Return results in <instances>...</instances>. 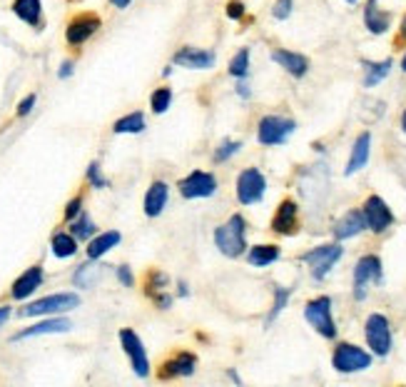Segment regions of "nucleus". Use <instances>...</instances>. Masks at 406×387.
Listing matches in <instances>:
<instances>
[{
    "label": "nucleus",
    "instance_id": "obj_1",
    "mask_svg": "<svg viewBox=\"0 0 406 387\" xmlns=\"http://www.w3.org/2000/svg\"><path fill=\"white\" fill-rule=\"evenodd\" d=\"M215 245L227 258H242L247 252V223L242 215L227 217L215 230Z\"/></svg>",
    "mask_w": 406,
    "mask_h": 387
},
{
    "label": "nucleus",
    "instance_id": "obj_2",
    "mask_svg": "<svg viewBox=\"0 0 406 387\" xmlns=\"http://www.w3.org/2000/svg\"><path fill=\"white\" fill-rule=\"evenodd\" d=\"M372 352H366L364 347L352 345V342H339L331 355V365L342 375H352V372H364L372 367Z\"/></svg>",
    "mask_w": 406,
    "mask_h": 387
},
{
    "label": "nucleus",
    "instance_id": "obj_3",
    "mask_svg": "<svg viewBox=\"0 0 406 387\" xmlns=\"http://www.w3.org/2000/svg\"><path fill=\"white\" fill-rule=\"evenodd\" d=\"M296 123L292 117L285 115H264L257 125V140L264 147L285 145L292 136H294Z\"/></svg>",
    "mask_w": 406,
    "mask_h": 387
},
{
    "label": "nucleus",
    "instance_id": "obj_4",
    "mask_svg": "<svg viewBox=\"0 0 406 387\" xmlns=\"http://www.w3.org/2000/svg\"><path fill=\"white\" fill-rule=\"evenodd\" d=\"M342 255H344V247L339 242H326V245H319L314 247V250L304 252L302 263L309 268L314 280H324L334 270V265L342 260Z\"/></svg>",
    "mask_w": 406,
    "mask_h": 387
},
{
    "label": "nucleus",
    "instance_id": "obj_5",
    "mask_svg": "<svg viewBox=\"0 0 406 387\" xmlns=\"http://www.w3.org/2000/svg\"><path fill=\"white\" fill-rule=\"evenodd\" d=\"M364 337L366 345L372 347V355L377 358H386L394 345V337H391V325L386 320V315L382 312H372L364 323Z\"/></svg>",
    "mask_w": 406,
    "mask_h": 387
},
{
    "label": "nucleus",
    "instance_id": "obj_6",
    "mask_svg": "<svg viewBox=\"0 0 406 387\" xmlns=\"http://www.w3.org/2000/svg\"><path fill=\"white\" fill-rule=\"evenodd\" d=\"M304 320H307L322 337H326V340H334V337H337V323H334V315H331V298H326V295L309 300L307 305H304Z\"/></svg>",
    "mask_w": 406,
    "mask_h": 387
},
{
    "label": "nucleus",
    "instance_id": "obj_7",
    "mask_svg": "<svg viewBox=\"0 0 406 387\" xmlns=\"http://www.w3.org/2000/svg\"><path fill=\"white\" fill-rule=\"evenodd\" d=\"M384 282V268H382V258L379 255H364L359 258V263L354 265V300H366V293L372 285H382Z\"/></svg>",
    "mask_w": 406,
    "mask_h": 387
},
{
    "label": "nucleus",
    "instance_id": "obj_8",
    "mask_svg": "<svg viewBox=\"0 0 406 387\" xmlns=\"http://www.w3.org/2000/svg\"><path fill=\"white\" fill-rule=\"evenodd\" d=\"M80 305V295L77 293H55L30 302L23 307L25 317H40V315H60V312H70Z\"/></svg>",
    "mask_w": 406,
    "mask_h": 387
},
{
    "label": "nucleus",
    "instance_id": "obj_9",
    "mask_svg": "<svg viewBox=\"0 0 406 387\" xmlns=\"http://www.w3.org/2000/svg\"><path fill=\"white\" fill-rule=\"evenodd\" d=\"M267 193V177L262 175L260 168H247L237 177V200L242 205H257Z\"/></svg>",
    "mask_w": 406,
    "mask_h": 387
},
{
    "label": "nucleus",
    "instance_id": "obj_10",
    "mask_svg": "<svg viewBox=\"0 0 406 387\" xmlns=\"http://www.w3.org/2000/svg\"><path fill=\"white\" fill-rule=\"evenodd\" d=\"M120 345H122V350H125V355H128L130 365H133L135 375L137 377L150 375V358H147L145 345H142V340H140V335L135 333V330H130V328L120 330Z\"/></svg>",
    "mask_w": 406,
    "mask_h": 387
},
{
    "label": "nucleus",
    "instance_id": "obj_11",
    "mask_svg": "<svg viewBox=\"0 0 406 387\" xmlns=\"http://www.w3.org/2000/svg\"><path fill=\"white\" fill-rule=\"evenodd\" d=\"M361 212H364V220H366V230H372V233L382 235L394 225V212L391 207L384 203V198L379 195H369L364 200V205H361Z\"/></svg>",
    "mask_w": 406,
    "mask_h": 387
},
{
    "label": "nucleus",
    "instance_id": "obj_12",
    "mask_svg": "<svg viewBox=\"0 0 406 387\" xmlns=\"http://www.w3.org/2000/svg\"><path fill=\"white\" fill-rule=\"evenodd\" d=\"M180 195L187 200H202V198H212L217 193V177L212 173L204 170H192L187 177L180 180Z\"/></svg>",
    "mask_w": 406,
    "mask_h": 387
},
{
    "label": "nucleus",
    "instance_id": "obj_13",
    "mask_svg": "<svg viewBox=\"0 0 406 387\" xmlns=\"http://www.w3.org/2000/svg\"><path fill=\"white\" fill-rule=\"evenodd\" d=\"M172 63L177 68H187V71H209V68H215L217 55L212 50H204V48L185 45L174 53Z\"/></svg>",
    "mask_w": 406,
    "mask_h": 387
},
{
    "label": "nucleus",
    "instance_id": "obj_14",
    "mask_svg": "<svg viewBox=\"0 0 406 387\" xmlns=\"http://www.w3.org/2000/svg\"><path fill=\"white\" fill-rule=\"evenodd\" d=\"M98 30H100L98 15H95V13H80V15H75V18L68 23V28H65V41H68L70 45H82V43L90 41Z\"/></svg>",
    "mask_w": 406,
    "mask_h": 387
},
{
    "label": "nucleus",
    "instance_id": "obj_15",
    "mask_svg": "<svg viewBox=\"0 0 406 387\" xmlns=\"http://www.w3.org/2000/svg\"><path fill=\"white\" fill-rule=\"evenodd\" d=\"M272 230L277 235H285V238L299 233V205L292 198H285L279 203L277 212L272 217Z\"/></svg>",
    "mask_w": 406,
    "mask_h": 387
},
{
    "label": "nucleus",
    "instance_id": "obj_16",
    "mask_svg": "<svg viewBox=\"0 0 406 387\" xmlns=\"http://www.w3.org/2000/svg\"><path fill=\"white\" fill-rule=\"evenodd\" d=\"M195 370H197V358H195V352H177L174 358L165 360L163 365H160V372H157V377L160 380H174V377H190L195 375Z\"/></svg>",
    "mask_w": 406,
    "mask_h": 387
},
{
    "label": "nucleus",
    "instance_id": "obj_17",
    "mask_svg": "<svg viewBox=\"0 0 406 387\" xmlns=\"http://www.w3.org/2000/svg\"><path fill=\"white\" fill-rule=\"evenodd\" d=\"M364 230H366L364 212L361 210H347L342 217H339L337 223H334L331 233H334V238L342 242V240H352V238H356V235L364 233Z\"/></svg>",
    "mask_w": 406,
    "mask_h": 387
},
{
    "label": "nucleus",
    "instance_id": "obj_18",
    "mask_svg": "<svg viewBox=\"0 0 406 387\" xmlns=\"http://www.w3.org/2000/svg\"><path fill=\"white\" fill-rule=\"evenodd\" d=\"M73 330V323L68 317H47L43 323L33 325V328H25L13 337V342L28 340V337H40V335H58V333H70Z\"/></svg>",
    "mask_w": 406,
    "mask_h": 387
},
{
    "label": "nucleus",
    "instance_id": "obj_19",
    "mask_svg": "<svg viewBox=\"0 0 406 387\" xmlns=\"http://www.w3.org/2000/svg\"><path fill=\"white\" fill-rule=\"evenodd\" d=\"M369 155H372V133H361L352 145V155L347 160L344 175H354V173L364 170L366 163H369Z\"/></svg>",
    "mask_w": 406,
    "mask_h": 387
},
{
    "label": "nucleus",
    "instance_id": "obj_20",
    "mask_svg": "<svg viewBox=\"0 0 406 387\" xmlns=\"http://www.w3.org/2000/svg\"><path fill=\"white\" fill-rule=\"evenodd\" d=\"M43 268L40 265H33V268H28V270L23 272V275L17 277L15 282H13V288H10V295L13 300H25L30 298V295L35 293V290L43 285Z\"/></svg>",
    "mask_w": 406,
    "mask_h": 387
},
{
    "label": "nucleus",
    "instance_id": "obj_21",
    "mask_svg": "<svg viewBox=\"0 0 406 387\" xmlns=\"http://www.w3.org/2000/svg\"><path fill=\"white\" fill-rule=\"evenodd\" d=\"M167 285H170V277L160 270H152L147 275V282H145V293L155 300V305L160 310H167L172 305V295H167Z\"/></svg>",
    "mask_w": 406,
    "mask_h": 387
},
{
    "label": "nucleus",
    "instance_id": "obj_22",
    "mask_svg": "<svg viewBox=\"0 0 406 387\" xmlns=\"http://www.w3.org/2000/svg\"><path fill=\"white\" fill-rule=\"evenodd\" d=\"M167 200H170V185L165 180H155L145 193V215L147 217L163 215V210L167 207Z\"/></svg>",
    "mask_w": 406,
    "mask_h": 387
},
{
    "label": "nucleus",
    "instance_id": "obj_23",
    "mask_svg": "<svg viewBox=\"0 0 406 387\" xmlns=\"http://www.w3.org/2000/svg\"><path fill=\"white\" fill-rule=\"evenodd\" d=\"M272 60L294 78H304L309 73V60L302 53H292V50L279 48V50H272Z\"/></svg>",
    "mask_w": 406,
    "mask_h": 387
},
{
    "label": "nucleus",
    "instance_id": "obj_24",
    "mask_svg": "<svg viewBox=\"0 0 406 387\" xmlns=\"http://www.w3.org/2000/svg\"><path fill=\"white\" fill-rule=\"evenodd\" d=\"M391 25V15L384 13L379 8V0H369L364 8V28L372 33V36H384Z\"/></svg>",
    "mask_w": 406,
    "mask_h": 387
},
{
    "label": "nucleus",
    "instance_id": "obj_25",
    "mask_svg": "<svg viewBox=\"0 0 406 387\" xmlns=\"http://www.w3.org/2000/svg\"><path fill=\"white\" fill-rule=\"evenodd\" d=\"M120 240H122V235L117 233V230H107V233L95 235V238H90V240H87V258H90V260H100L103 255H107L112 247L120 245Z\"/></svg>",
    "mask_w": 406,
    "mask_h": 387
},
{
    "label": "nucleus",
    "instance_id": "obj_26",
    "mask_svg": "<svg viewBox=\"0 0 406 387\" xmlns=\"http://www.w3.org/2000/svg\"><path fill=\"white\" fill-rule=\"evenodd\" d=\"M13 13H15L23 23L38 28L43 20V3L40 0H13Z\"/></svg>",
    "mask_w": 406,
    "mask_h": 387
},
{
    "label": "nucleus",
    "instance_id": "obj_27",
    "mask_svg": "<svg viewBox=\"0 0 406 387\" xmlns=\"http://www.w3.org/2000/svg\"><path fill=\"white\" fill-rule=\"evenodd\" d=\"M50 250L58 260H68L77 252V238L73 233H55L50 240Z\"/></svg>",
    "mask_w": 406,
    "mask_h": 387
},
{
    "label": "nucleus",
    "instance_id": "obj_28",
    "mask_svg": "<svg viewBox=\"0 0 406 387\" xmlns=\"http://www.w3.org/2000/svg\"><path fill=\"white\" fill-rule=\"evenodd\" d=\"M361 65H364V88H374V85H379V82L391 73L394 60L386 58V60H382V63H369V60H364Z\"/></svg>",
    "mask_w": 406,
    "mask_h": 387
},
{
    "label": "nucleus",
    "instance_id": "obj_29",
    "mask_svg": "<svg viewBox=\"0 0 406 387\" xmlns=\"http://www.w3.org/2000/svg\"><path fill=\"white\" fill-rule=\"evenodd\" d=\"M142 130H145V115L140 110L122 115L120 120L112 125V133H115V136H137Z\"/></svg>",
    "mask_w": 406,
    "mask_h": 387
},
{
    "label": "nucleus",
    "instance_id": "obj_30",
    "mask_svg": "<svg viewBox=\"0 0 406 387\" xmlns=\"http://www.w3.org/2000/svg\"><path fill=\"white\" fill-rule=\"evenodd\" d=\"M279 255H282L279 245H255L247 252V260H250L252 268H267V265L277 263Z\"/></svg>",
    "mask_w": 406,
    "mask_h": 387
},
{
    "label": "nucleus",
    "instance_id": "obj_31",
    "mask_svg": "<svg viewBox=\"0 0 406 387\" xmlns=\"http://www.w3.org/2000/svg\"><path fill=\"white\" fill-rule=\"evenodd\" d=\"M98 280H100V265H95V260L93 263L80 265L75 270V275H73V285L75 288H93Z\"/></svg>",
    "mask_w": 406,
    "mask_h": 387
},
{
    "label": "nucleus",
    "instance_id": "obj_32",
    "mask_svg": "<svg viewBox=\"0 0 406 387\" xmlns=\"http://www.w3.org/2000/svg\"><path fill=\"white\" fill-rule=\"evenodd\" d=\"M70 233L75 235L77 240H90L95 238V223L87 212H80L75 220H70Z\"/></svg>",
    "mask_w": 406,
    "mask_h": 387
},
{
    "label": "nucleus",
    "instance_id": "obj_33",
    "mask_svg": "<svg viewBox=\"0 0 406 387\" xmlns=\"http://www.w3.org/2000/svg\"><path fill=\"white\" fill-rule=\"evenodd\" d=\"M230 75L242 80L250 75V48H242L232 60H230Z\"/></svg>",
    "mask_w": 406,
    "mask_h": 387
},
{
    "label": "nucleus",
    "instance_id": "obj_34",
    "mask_svg": "<svg viewBox=\"0 0 406 387\" xmlns=\"http://www.w3.org/2000/svg\"><path fill=\"white\" fill-rule=\"evenodd\" d=\"M290 298H292V290L290 288H282V285H277V288H274V302H272V310H269L267 320H264V325H272L274 320H277L279 312L285 310L287 302H290Z\"/></svg>",
    "mask_w": 406,
    "mask_h": 387
},
{
    "label": "nucleus",
    "instance_id": "obj_35",
    "mask_svg": "<svg viewBox=\"0 0 406 387\" xmlns=\"http://www.w3.org/2000/svg\"><path fill=\"white\" fill-rule=\"evenodd\" d=\"M170 105H172V90L170 88H157L155 93L150 95V108H152V112H157V115L167 112Z\"/></svg>",
    "mask_w": 406,
    "mask_h": 387
},
{
    "label": "nucleus",
    "instance_id": "obj_36",
    "mask_svg": "<svg viewBox=\"0 0 406 387\" xmlns=\"http://www.w3.org/2000/svg\"><path fill=\"white\" fill-rule=\"evenodd\" d=\"M87 182H90L93 188H98V190H103V188H107V185H110V180L103 175V168H100L98 160H93V163L87 165Z\"/></svg>",
    "mask_w": 406,
    "mask_h": 387
},
{
    "label": "nucleus",
    "instance_id": "obj_37",
    "mask_svg": "<svg viewBox=\"0 0 406 387\" xmlns=\"http://www.w3.org/2000/svg\"><path fill=\"white\" fill-rule=\"evenodd\" d=\"M239 147H242L239 140H222V145L215 150V163H227L232 155L239 153Z\"/></svg>",
    "mask_w": 406,
    "mask_h": 387
},
{
    "label": "nucleus",
    "instance_id": "obj_38",
    "mask_svg": "<svg viewBox=\"0 0 406 387\" xmlns=\"http://www.w3.org/2000/svg\"><path fill=\"white\" fill-rule=\"evenodd\" d=\"M292 8H294V0H274L272 15L277 20H287L292 15Z\"/></svg>",
    "mask_w": 406,
    "mask_h": 387
},
{
    "label": "nucleus",
    "instance_id": "obj_39",
    "mask_svg": "<svg viewBox=\"0 0 406 387\" xmlns=\"http://www.w3.org/2000/svg\"><path fill=\"white\" fill-rule=\"evenodd\" d=\"M80 212H82V198H80V195H75V198H73L68 205H65V220L70 223V220H75Z\"/></svg>",
    "mask_w": 406,
    "mask_h": 387
},
{
    "label": "nucleus",
    "instance_id": "obj_40",
    "mask_svg": "<svg viewBox=\"0 0 406 387\" xmlns=\"http://www.w3.org/2000/svg\"><path fill=\"white\" fill-rule=\"evenodd\" d=\"M227 18H232V20H242L244 18V3L242 0H230V3H227Z\"/></svg>",
    "mask_w": 406,
    "mask_h": 387
},
{
    "label": "nucleus",
    "instance_id": "obj_41",
    "mask_svg": "<svg viewBox=\"0 0 406 387\" xmlns=\"http://www.w3.org/2000/svg\"><path fill=\"white\" fill-rule=\"evenodd\" d=\"M117 280H120L125 288H133V285H135L133 270H130L128 265H120V268H117Z\"/></svg>",
    "mask_w": 406,
    "mask_h": 387
},
{
    "label": "nucleus",
    "instance_id": "obj_42",
    "mask_svg": "<svg viewBox=\"0 0 406 387\" xmlns=\"http://www.w3.org/2000/svg\"><path fill=\"white\" fill-rule=\"evenodd\" d=\"M33 108H35V95L30 93L28 98H23V100H20V105H17V115H20V117H23V115H28V112L33 110Z\"/></svg>",
    "mask_w": 406,
    "mask_h": 387
},
{
    "label": "nucleus",
    "instance_id": "obj_43",
    "mask_svg": "<svg viewBox=\"0 0 406 387\" xmlns=\"http://www.w3.org/2000/svg\"><path fill=\"white\" fill-rule=\"evenodd\" d=\"M237 95H239V98H250V95H252L250 82H247V78H242V80L237 82Z\"/></svg>",
    "mask_w": 406,
    "mask_h": 387
},
{
    "label": "nucleus",
    "instance_id": "obj_44",
    "mask_svg": "<svg viewBox=\"0 0 406 387\" xmlns=\"http://www.w3.org/2000/svg\"><path fill=\"white\" fill-rule=\"evenodd\" d=\"M73 68H75V65L70 63V60H65V63H63V65H60V71H58V78H63V80H65V78H70V75H73Z\"/></svg>",
    "mask_w": 406,
    "mask_h": 387
},
{
    "label": "nucleus",
    "instance_id": "obj_45",
    "mask_svg": "<svg viewBox=\"0 0 406 387\" xmlns=\"http://www.w3.org/2000/svg\"><path fill=\"white\" fill-rule=\"evenodd\" d=\"M8 320H10V307H8V305H0V328H3V325H6Z\"/></svg>",
    "mask_w": 406,
    "mask_h": 387
},
{
    "label": "nucleus",
    "instance_id": "obj_46",
    "mask_svg": "<svg viewBox=\"0 0 406 387\" xmlns=\"http://www.w3.org/2000/svg\"><path fill=\"white\" fill-rule=\"evenodd\" d=\"M110 3H112L115 8H120V10H125V8H128L130 3H133V0H110Z\"/></svg>",
    "mask_w": 406,
    "mask_h": 387
},
{
    "label": "nucleus",
    "instance_id": "obj_47",
    "mask_svg": "<svg viewBox=\"0 0 406 387\" xmlns=\"http://www.w3.org/2000/svg\"><path fill=\"white\" fill-rule=\"evenodd\" d=\"M187 293H190V290H187V285H185V282H180V295H182V298H187Z\"/></svg>",
    "mask_w": 406,
    "mask_h": 387
},
{
    "label": "nucleus",
    "instance_id": "obj_48",
    "mask_svg": "<svg viewBox=\"0 0 406 387\" xmlns=\"http://www.w3.org/2000/svg\"><path fill=\"white\" fill-rule=\"evenodd\" d=\"M401 130H404V133H406V110L401 112Z\"/></svg>",
    "mask_w": 406,
    "mask_h": 387
},
{
    "label": "nucleus",
    "instance_id": "obj_49",
    "mask_svg": "<svg viewBox=\"0 0 406 387\" xmlns=\"http://www.w3.org/2000/svg\"><path fill=\"white\" fill-rule=\"evenodd\" d=\"M401 38H406V18H404V23H401Z\"/></svg>",
    "mask_w": 406,
    "mask_h": 387
},
{
    "label": "nucleus",
    "instance_id": "obj_50",
    "mask_svg": "<svg viewBox=\"0 0 406 387\" xmlns=\"http://www.w3.org/2000/svg\"><path fill=\"white\" fill-rule=\"evenodd\" d=\"M401 71L406 73V55H404V60H401Z\"/></svg>",
    "mask_w": 406,
    "mask_h": 387
},
{
    "label": "nucleus",
    "instance_id": "obj_51",
    "mask_svg": "<svg viewBox=\"0 0 406 387\" xmlns=\"http://www.w3.org/2000/svg\"><path fill=\"white\" fill-rule=\"evenodd\" d=\"M347 3H352V6H354V3H359V0H347Z\"/></svg>",
    "mask_w": 406,
    "mask_h": 387
}]
</instances>
